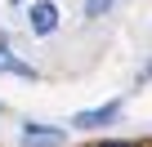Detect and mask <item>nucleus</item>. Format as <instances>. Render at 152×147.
<instances>
[{
  "label": "nucleus",
  "mask_w": 152,
  "mask_h": 147,
  "mask_svg": "<svg viewBox=\"0 0 152 147\" xmlns=\"http://www.w3.org/2000/svg\"><path fill=\"white\" fill-rule=\"evenodd\" d=\"M107 5H112V0H90L85 14H90V18H103V14H107Z\"/></svg>",
  "instance_id": "nucleus-5"
},
{
  "label": "nucleus",
  "mask_w": 152,
  "mask_h": 147,
  "mask_svg": "<svg viewBox=\"0 0 152 147\" xmlns=\"http://www.w3.org/2000/svg\"><path fill=\"white\" fill-rule=\"evenodd\" d=\"M112 116H121V103H107V107H94V112H76V129H99V125H112Z\"/></svg>",
  "instance_id": "nucleus-2"
},
{
  "label": "nucleus",
  "mask_w": 152,
  "mask_h": 147,
  "mask_svg": "<svg viewBox=\"0 0 152 147\" xmlns=\"http://www.w3.org/2000/svg\"><path fill=\"white\" fill-rule=\"evenodd\" d=\"M27 18H31V31H36V36H49V31L58 27V5H54V0H36Z\"/></svg>",
  "instance_id": "nucleus-1"
},
{
  "label": "nucleus",
  "mask_w": 152,
  "mask_h": 147,
  "mask_svg": "<svg viewBox=\"0 0 152 147\" xmlns=\"http://www.w3.org/2000/svg\"><path fill=\"white\" fill-rule=\"evenodd\" d=\"M103 147H130V143H103Z\"/></svg>",
  "instance_id": "nucleus-6"
},
{
  "label": "nucleus",
  "mask_w": 152,
  "mask_h": 147,
  "mask_svg": "<svg viewBox=\"0 0 152 147\" xmlns=\"http://www.w3.org/2000/svg\"><path fill=\"white\" fill-rule=\"evenodd\" d=\"M23 143H45V147H58V143H63V129H45V125H23Z\"/></svg>",
  "instance_id": "nucleus-3"
},
{
  "label": "nucleus",
  "mask_w": 152,
  "mask_h": 147,
  "mask_svg": "<svg viewBox=\"0 0 152 147\" xmlns=\"http://www.w3.org/2000/svg\"><path fill=\"white\" fill-rule=\"evenodd\" d=\"M0 71H14V76H27V80H31V76H36V71H31V67H27V62H18V58H14V54H9V49H0Z\"/></svg>",
  "instance_id": "nucleus-4"
}]
</instances>
